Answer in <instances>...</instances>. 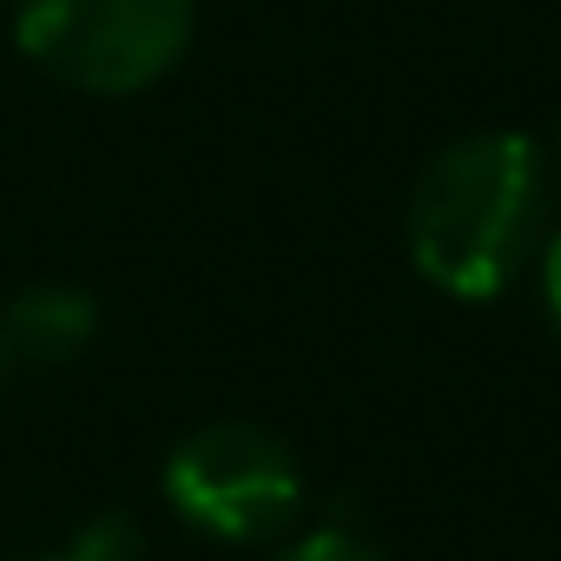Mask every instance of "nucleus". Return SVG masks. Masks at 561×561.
I'll list each match as a JSON object with an SVG mask.
<instances>
[{"label":"nucleus","instance_id":"6e6552de","mask_svg":"<svg viewBox=\"0 0 561 561\" xmlns=\"http://www.w3.org/2000/svg\"><path fill=\"white\" fill-rule=\"evenodd\" d=\"M0 370H8V344H0Z\"/></svg>","mask_w":561,"mask_h":561},{"label":"nucleus","instance_id":"f257e3e1","mask_svg":"<svg viewBox=\"0 0 561 561\" xmlns=\"http://www.w3.org/2000/svg\"><path fill=\"white\" fill-rule=\"evenodd\" d=\"M548 225V159L522 133H469L410 198V257L449 298H502Z\"/></svg>","mask_w":561,"mask_h":561},{"label":"nucleus","instance_id":"39448f33","mask_svg":"<svg viewBox=\"0 0 561 561\" xmlns=\"http://www.w3.org/2000/svg\"><path fill=\"white\" fill-rule=\"evenodd\" d=\"M73 561H139V522L133 515H100L80 528V541L67 548Z\"/></svg>","mask_w":561,"mask_h":561},{"label":"nucleus","instance_id":"f03ea898","mask_svg":"<svg viewBox=\"0 0 561 561\" xmlns=\"http://www.w3.org/2000/svg\"><path fill=\"white\" fill-rule=\"evenodd\" d=\"M192 0H21V54L87 93H139L192 47Z\"/></svg>","mask_w":561,"mask_h":561},{"label":"nucleus","instance_id":"20e7f679","mask_svg":"<svg viewBox=\"0 0 561 561\" xmlns=\"http://www.w3.org/2000/svg\"><path fill=\"white\" fill-rule=\"evenodd\" d=\"M93 331H100V311L73 285H27L0 318V344L27 364H67L93 344Z\"/></svg>","mask_w":561,"mask_h":561},{"label":"nucleus","instance_id":"1a4fd4ad","mask_svg":"<svg viewBox=\"0 0 561 561\" xmlns=\"http://www.w3.org/2000/svg\"><path fill=\"white\" fill-rule=\"evenodd\" d=\"M47 561H73V554H47Z\"/></svg>","mask_w":561,"mask_h":561},{"label":"nucleus","instance_id":"7ed1b4c3","mask_svg":"<svg viewBox=\"0 0 561 561\" xmlns=\"http://www.w3.org/2000/svg\"><path fill=\"white\" fill-rule=\"evenodd\" d=\"M165 502L211 541H271L305 508L298 456L257 423H205L165 462Z\"/></svg>","mask_w":561,"mask_h":561},{"label":"nucleus","instance_id":"0eeeda50","mask_svg":"<svg viewBox=\"0 0 561 561\" xmlns=\"http://www.w3.org/2000/svg\"><path fill=\"white\" fill-rule=\"evenodd\" d=\"M541 298H548V318L561 324V238H548L541 251Z\"/></svg>","mask_w":561,"mask_h":561},{"label":"nucleus","instance_id":"423d86ee","mask_svg":"<svg viewBox=\"0 0 561 561\" xmlns=\"http://www.w3.org/2000/svg\"><path fill=\"white\" fill-rule=\"evenodd\" d=\"M277 561H390V554H377L364 535H351V528H311V535H298Z\"/></svg>","mask_w":561,"mask_h":561}]
</instances>
